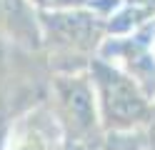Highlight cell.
<instances>
[{"instance_id": "obj_1", "label": "cell", "mask_w": 155, "mask_h": 150, "mask_svg": "<svg viewBox=\"0 0 155 150\" xmlns=\"http://www.w3.org/2000/svg\"><path fill=\"white\" fill-rule=\"evenodd\" d=\"M88 75L93 83L103 133L148 128L155 100L128 70H123L103 55H95L88 63Z\"/></svg>"}, {"instance_id": "obj_2", "label": "cell", "mask_w": 155, "mask_h": 150, "mask_svg": "<svg viewBox=\"0 0 155 150\" xmlns=\"http://www.w3.org/2000/svg\"><path fill=\"white\" fill-rule=\"evenodd\" d=\"M40 40L60 58L98 55L108 38V13L98 8H70V10H38Z\"/></svg>"}, {"instance_id": "obj_3", "label": "cell", "mask_w": 155, "mask_h": 150, "mask_svg": "<svg viewBox=\"0 0 155 150\" xmlns=\"http://www.w3.org/2000/svg\"><path fill=\"white\" fill-rule=\"evenodd\" d=\"M53 110L60 120L68 140L98 143L103 138L88 68L60 70L53 78Z\"/></svg>"}, {"instance_id": "obj_4", "label": "cell", "mask_w": 155, "mask_h": 150, "mask_svg": "<svg viewBox=\"0 0 155 150\" xmlns=\"http://www.w3.org/2000/svg\"><path fill=\"white\" fill-rule=\"evenodd\" d=\"M65 130L53 105H38L13 123L0 150H65Z\"/></svg>"}, {"instance_id": "obj_5", "label": "cell", "mask_w": 155, "mask_h": 150, "mask_svg": "<svg viewBox=\"0 0 155 150\" xmlns=\"http://www.w3.org/2000/svg\"><path fill=\"white\" fill-rule=\"evenodd\" d=\"M98 150H150L148 133L140 130H120V133H103L98 140Z\"/></svg>"}, {"instance_id": "obj_6", "label": "cell", "mask_w": 155, "mask_h": 150, "mask_svg": "<svg viewBox=\"0 0 155 150\" xmlns=\"http://www.w3.org/2000/svg\"><path fill=\"white\" fill-rule=\"evenodd\" d=\"M65 150H98V143H83V140H68Z\"/></svg>"}]
</instances>
